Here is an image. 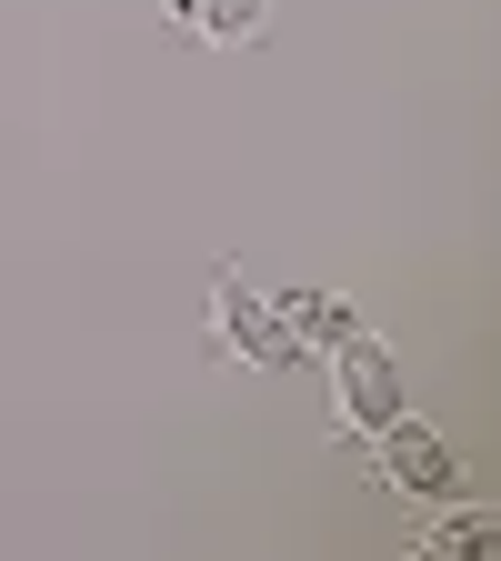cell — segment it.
Wrapping results in <instances>:
<instances>
[{
    "instance_id": "6da1fadb",
    "label": "cell",
    "mask_w": 501,
    "mask_h": 561,
    "mask_svg": "<svg viewBox=\"0 0 501 561\" xmlns=\"http://www.w3.org/2000/svg\"><path fill=\"white\" fill-rule=\"evenodd\" d=\"M210 362H241V371H301L311 362V351L292 341V321H281V301L251 291L231 261L210 271Z\"/></svg>"
},
{
    "instance_id": "7a4b0ae2",
    "label": "cell",
    "mask_w": 501,
    "mask_h": 561,
    "mask_svg": "<svg viewBox=\"0 0 501 561\" xmlns=\"http://www.w3.org/2000/svg\"><path fill=\"white\" fill-rule=\"evenodd\" d=\"M321 362H331V421H341L351 442H372L382 421L411 411V381H401V351H391V341L351 331L341 351H321Z\"/></svg>"
},
{
    "instance_id": "3957f363",
    "label": "cell",
    "mask_w": 501,
    "mask_h": 561,
    "mask_svg": "<svg viewBox=\"0 0 501 561\" xmlns=\"http://www.w3.org/2000/svg\"><path fill=\"white\" fill-rule=\"evenodd\" d=\"M372 451H382V481L401 491V502H462V451L432 432V421H382L372 432Z\"/></svg>"
},
{
    "instance_id": "277c9868",
    "label": "cell",
    "mask_w": 501,
    "mask_h": 561,
    "mask_svg": "<svg viewBox=\"0 0 501 561\" xmlns=\"http://www.w3.org/2000/svg\"><path fill=\"white\" fill-rule=\"evenodd\" d=\"M281 301V321H292V341L311 351V362H321V351H341L351 331H362V311H351L341 291H271Z\"/></svg>"
},
{
    "instance_id": "5b68a950",
    "label": "cell",
    "mask_w": 501,
    "mask_h": 561,
    "mask_svg": "<svg viewBox=\"0 0 501 561\" xmlns=\"http://www.w3.org/2000/svg\"><path fill=\"white\" fill-rule=\"evenodd\" d=\"M271 21V0H201V11H191V31H210V41H251Z\"/></svg>"
},
{
    "instance_id": "8992f818",
    "label": "cell",
    "mask_w": 501,
    "mask_h": 561,
    "mask_svg": "<svg viewBox=\"0 0 501 561\" xmlns=\"http://www.w3.org/2000/svg\"><path fill=\"white\" fill-rule=\"evenodd\" d=\"M432 551H452V561H481V551H491V512H452V522L432 531Z\"/></svg>"
},
{
    "instance_id": "52a82bcc",
    "label": "cell",
    "mask_w": 501,
    "mask_h": 561,
    "mask_svg": "<svg viewBox=\"0 0 501 561\" xmlns=\"http://www.w3.org/2000/svg\"><path fill=\"white\" fill-rule=\"evenodd\" d=\"M191 11H201V0H171V21H191Z\"/></svg>"
}]
</instances>
